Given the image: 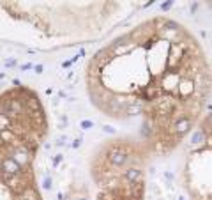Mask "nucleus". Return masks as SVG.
<instances>
[{"label": "nucleus", "instance_id": "3", "mask_svg": "<svg viewBox=\"0 0 212 200\" xmlns=\"http://www.w3.org/2000/svg\"><path fill=\"white\" fill-rule=\"evenodd\" d=\"M207 4H209V6L212 7V0H207ZM210 69H212V67H210Z\"/></svg>", "mask_w": 212, "mask_h": 200}, {"label": "nucleus", "instance_id": "2", "mask_svg": "<svg viewBox=\"0 0 212 200\" xmlns=\"http://www.w3.org/2000/svg\"><path fill=\"white\" fill-rule=\"evenodd\" d=\"M186 184L193 200H212V114L200 124L186 159Z\"/></svg>", "mask_w": 212, "mask_h": 200}, {"label": "nucleus", "instance_id": "1", "mask_svg": "<svg viewBox=\"0 0 212 200\" xmlns=\"http://www.w3.org/2000/svg\"><path fill=\"white\" fill-rule=\"evenodd\" d=\"M87 87L103 114L140 122L145 152L164 154L198 124L212 90V69L182 25L154 18L94 57Z\"/></svg>", "mask_w": 212, "mask_h": 200}]
</instances>
